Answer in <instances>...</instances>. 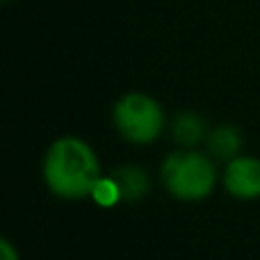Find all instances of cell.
<instances>
[{
    "mask_svg": "<svg viewBox=\"0 0 260 260\" xmlns=\"http://www.w3.org/2000/svg\"><path fill=\"white\" fill-rule=\"evenodd\" d=\"M101 162L91 144L76 135H62L48 146L44 155L46 187L64 201H80L91 197Z\"/></svg>",
    "mask_w": 260,
    "mask_h": 260,
    "instance_id": "6da1fadb",
    "label": "cell"
},
{
    "mask_svg": "<svg viewBox=\"0 0 260 260\" xmlns=\"http://www.w3.org/2000/svg\"><path fill=\"white\" fill-rule=\"evenodd\" d=\"M160 178L167 192L178 201H203L217 185V167L199 151H176L160 165Z\"/></svg>",
    "mask_w": 260,
    "mask_h": 260,
    "instance_id": "7a4b0ae2",
    "label": "cell"
},
{
    "mask_svg": "<svg viewBox=\"0 0 260 260\" xmlns=\"http://www.w3.org/2000/svg\"><path fill=\"white\" fill-rule=\"evenodd\" d=\"M112 123L126 142L146 146L160 139L167 119L160 101L144 91H128L114 103Z\"/></svg>",
    "mask_w": 260,
    "mask_h": 260,
    "instance_id": "3957f363",
    "label": "cell"
},
{
    "mask_svg": "<svg viewBox=\"0 0 260 260\" xmlns=\"http://www.w3.org/2000/svg\"><path fill=\"white\" fill-rule=\"evenodd\" d=\"M221 180L233 199L256 201L260 199V160L253 155H235L226 162Z\"/></svg>",
    "mask_w": 260,
    "mask_h": 260,
    "instance_id": "277c9868",
    "label": "cell"
},
{
    "mask_svg": "<svg viewBox=\"0 0 260 260\" xmlns=\"http://www.w3.org/2000/svg\"><path fill=\"white\" fill-rule=\"evenodd\" d=\"M208 148L219 160H233L235 155H240V148H242V133L231 123L217 126L208 135Z\"/></svg>",
    "mask_w": 260,
    "mask_h": 260,
    "instance_id": "5b68a950",
    "label": "cell"
},
{
    "mask_svg": "<svg viewBox=\"0 0 260 260\" xmlns=\"http://www.w3.org/2000/svg\"><path fill=\"white\" fill-rule=\"evenodd\" d=\"M174 139L180 146L194 148L203 137H206V123L199 117L197 112H180L174 119V126H171Z\"/></svg>",
    "mask_w": 260,
    "mask_h": 260,
    "instance_id": "8992f818",
    "label": "cell"
},
{
    "mask_svg": "<svg viewBox=\"0 0 260 260\" xmlns=\"http://www.w3.org/2000/svg\"><path fill=\"white\" fill-rule=\"evenodd\" d=\"M114 178L121 185V192L126 201H139V199H144L148 194V176L139 167H135V165L119 167L114 171Z\"/></svg>",
    "mask_w": 260,
    "mask_h": 260,
    "instance_id": "52a82bcc",
    "label": "cell"
},
{
    "mask_svg": "<svg viewBox=\"0 0 260 260\" xmlns=\"http://www.w3.org/2000/svg\"><path fill=\"white\" fill-rule=\"evenodd\" d=\"M91 199H94L96 206L101 208H114L119 201L123 199V192H121V185L119 180L112 176H103L101 174L96 178L94 187H91Z\"/></svg>",
    "mask_w": 260,
    "mask_h": 260,
    "instance_id": "ba28073f",
    "label": "cell"
},
{
    "mask_svg": "<svg viewBox=\"0 0 260 260\" xmlns=\"http://www.w3.org/2000/svg\"><path fill=\"white\" fill-rule=\"evenodd\" d=\"M0 260H21V256H18L16 247H14L12 242H9L7 238L0 240Z\"/></svg>",
    "mask_w": 260,
    "mask_h": 260,
    "instance_id": "9c48e42d",
    "label": "cell"
},
{
    "mask_svg": "<svg viewBox=\"0 0 260 260\" xmlns=\"http://www.w3.org/2000/svg\"><path fill=\"white\" fill-rule=\"evenodd\" d=\"M5 3H9V0H5Z\"/></svg>",
    "mask_w": 260,
    "mask_h": 260,
    "instance_id": "30bf717a",
    "label": "cell"
}]
</instances>
